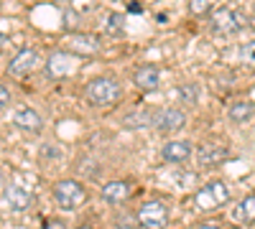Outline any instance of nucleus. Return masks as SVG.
I'll list each match as a JSON object with an SVG mask.
<instances>
[{
  "label": "nucleus",
  "instance_id": "2",
  "mask_svg": "<svg viewBox=\"0 0 255 229\" xmlns=\"http://www.w3.org/2000/svg\"><path fill=\"white\" fill-rule=\"evenodd\" d=\"M230 199V189L222 183V181H212L207 183L204 189L197 191L194 196V204L199 212H212V209H220V206H225Z\"/></svg>",
  "mask_w": 255,
  "mask_h": 229
},
{
  "label": "nucleus",
  "instance_id": "23",
  "mask_svg": "<svg viewBox=\"0 0 255 229\" xmlns=\"http://www.w3.org/2000/svg\"><path fill=\"white\" fill-rule=\"evenodd\" d=\"M8 102H10V92H8L5 84H0V110L8 107Z\"/></svg>",
  "mask_w": 255,
  "mask_h": 229
},
{
  "label": "nucleus",
  "instance_id": "15",
  "mask_svg": "<svg viewBox=\"0 0 255 229\" xmlns=\"http://www.w3.org/2000/svg\"><path fill=\"white\" fill-rule=\"evenodd\" d=\"M133 81L140 87V89H156L158 81H161V72L156 67H143L133 74Z\"/></svg>",
  "mask_w": 255,
  "mask_h": 229
},
{
  "label": "nucleus",
  "instance_id": "7",
  "mask_svg": "<svg viewBox=\"0 0 255 229\" xmlns=\"http://www.w3.org/2000/svg\"><path fill=\"white\" fill-rule=\"evenodd\" d=\"M184 122H186V115L181 110H174V107L161 110L158 115H153V128L161 130V133H176V130L184 128Z\"/></svg>",
  "mask_w": 255,
  "mask_h": 229
},
{
  "label": "nucleus",
  "instance_id": "19",
  "mask_svg": "<svg viewBox=\"0 0 255 229\" xmlns=\"http://www.w3.org/2000/svg\"><path fill=\"white\" fill-rule=\"evenodd\" d=\"M123 13H110L108 18H105V33H110V36H123Z\"/></svg>",
  "mask_w": 255,
  "mask_h": 229
},
{
  "label": "nucleus",
  "instance_id": "17",
  "mask_svg": "<svg viewBox=\"0 0 255 229\" xmlns=\"http://www.w3.org/2000/svg\"><path fill=\"white\" fill-rule=\"evenodd\" d=\"M148 125H153V115L148 110H135L128 117H123V128L128 130H140V128H148Z\"/></svg>",
  "mask_w": 255,
  "mask_h": 229
},
{
  "label": "nucleus",
  "instance_id": "9",
  "mask_svg": "<svg viewBox=\"0 0 255 229\" xmlns=\"http://www.w3.org/2000/svg\"><path fill=\"white\" fill-rule=\"evenodd\" d=\"M161 155H163L166 163H184L194 155V148H191V143H186V140H174V143L163 145Z\"/></svg>",
  "mask_w": 255,
  "mask_h": 229
},
{
  "label": "nucleus",
  "instance_id": "24",
  "mask_svg": "<svg viewBox=\"0 0 255 229\" xmlns=\"http://www.w3.org/2000/svg\"><path fill=\"white\" fill-rule=\"evenodd\" d=\"M41 153H44L46 158H56V155H59V151L51 148V145H44V148H41Z\"/></svg>",
  "mask_w": 255,
  "mask_h": 229
},
{
  "label": "nucleus",
  "instance_id": "4",
  "mask_svg": "<svg viewBox=\"0 0 255 229\" xmlns=\"http://www.w3.org/2000/svg\"><path fill=\"white\" fill-rule=\"evenodd\" d=\"M54 199L61 209H77V206L84 204L87 194H84V189L77 181H59L54 186Z\"/></svg>",
  "mask_w": 255,
  "mask_h": 229
},
{
  "label": "nucleus",
  "instance_id": "31",
  "mask_svg": "<svg viewBox=\"0 0 255 229\" xmlns=\"http://www.w3.org/2000/svg\"><path fill=\"white\" fill-rule=\"evenodd\" d=\"M79 229H87V227H79Z\"/></svg>",
  "mask_w": 255,
  "mask_h": 229
},
{
  "label": "nucleus",
  "instance_id": "28",
  "mask_svg": "<svg viewBox=\"0 0 255 229\" xmlns=\"http://www.w3.org/2000/svg\"><path fill=\"white\" fill-rule=\"evenodd\" d=\"M3 44H5V36H3V33H0V46H3Z\"/></svg>",
  "mask_w": 255,
  "mask_h": 229
},
{
  "label": "nucleus",
  "instance_id": "27",
  "mask_svg": "<svg viewBox=\"0 0 255 229\" xmlns=\"http://www.w3.org/2000/svg\"><path fill=\"white\" fill-rule=\"evenodd\" d=\"M197 229H220V227H217V224H199Z\"/></svg>",
  "mask_w": 255,
  "mask_h": 229
},
{
  "label": "nucleus",
  "instance_id": "5",
  "mask_svg": "<svg viewBox=\"0 0 255 229\" xmlns=\"http://www.w3.org/2000/svg\"><path fill=\"white\" fill-rule=\"evenodd\" d=\"M138 222L143 229H163L168 224V209L163 201H145L138 212Z\"/></svg>",
  "mask_w": 255,
  "mask_h": 229
},
{
  "label": "nucleus",
  "instance_id": "20",
  "mask_svg": "<svg viewBox=\"0 0 255 229\" xmlns=\"http://www.w3.org/2000/svg\"><path fill=\"white\" fill-rule=\"evenodd\" d=\"M215 3L217 0H189V10L197 13V15H204V13H209L212 8H215Z\"/></svg>",
  "mask_w": 255,
  "mask_h": 229
},
{
  "label": "nucleus",
  "instance_id": "13",
  "mask_svg": "<svg viewBox=\"0 0 255 229\" xmlns=\"http://www.w3.org/2000/svg\"><path fill=\"white\" fill-rule=\"evenodd\" d=\"M128 196H130V183H125V181H110L102 186V199L108 204H120Z\"/></svg>",
  "mask_w": 255,
  "mask_h": 229
},
{
  "label": "nucleus",
  "instance_id": "11",
  "mask_svg": "<svg viewBox=\"0 0 255 229\" xmlns=\"http://www.w3.org/2000/svg\"><path fill=\"white\" fill-rule=\"evenodd\" d=\"M5 201L13 212H26L28 206H31V196L26 189H20L18 183H10L8 189H5Z\"/></svg>",
  "mask_w": 255,
  "mask_h": 229
},
{
  "label": "nucleus",
  "instance_id": "8",
  "mask_svg": "<svg viewBox=\"0 0 255 229\" xmlns=\"http://www.w3.org/2000/svg\"><path fill=\"white\" fill-rule=\"evenodd\" d=\"M38 67V54L33 51V49H23L20 51L10 64H8V74H13V76H26V74H31L33 69Z\"/></svg>",
  "mask_w": 255,
  "mask_h": 229
},
{
  "label": "nucleus",
  "instance_id": "16",
  "mask_svg": "<svg viewBox=\"0 0 255 229\" xmlns=\"http://www.w3.org/2000/svg\"><path fill=\"white\" fill-rule=\"evenodd\" d=\"M230 120L235 125H243V122H250L253 115H255V102H235V105L230 107Z\"/></svg>",
  "mask_w": 255,
  "mask_h": 229
},
{
  "label": "nucleus",
  "instance_id": "32",
  "mask_svg": "<svg viewBox=\"0 0 255 229\" xmlns=\"http://www.w3.org/2000/svg\"><path fill=\"white\" fill-rule=\"evenodd\" d=\"M253 10H255V3H253Z\"/></svg>",
  "mask_w": 255,
  "mask_h": 229
},
{
  "label": "nucleus",
  "instance_id": "21",
  "mask_svg": "<svg viewBox=\"0 0 255 229\" xmlns=\"http://www.w3.org/2000/svg\"><path fill=\"white\" fill-rule=\"evenodd\" d=\"M197 87L194 84H186V87H176V94H179V99L181 102H186V105H194L197 102Z\"/></svg>",
  "mask_w": 255,
  "mask_h": 229
},
{
  "label": "nucleus",
  "instance_id": "10",
  "mask_svg": "<svg viewBox=\"0 0 255 229\" xmlns=\"http://www.w3.org/2000/svg\"><path fill=\"white\" fill-rule=\"evenodd\" d=\"M225 155H227V148H222V145H202L197 151V165L199 168H212V165L222 163Z\"/></svg>",
  "mask_w": 255,
  "mask_h": 229
},
{
  "label": "nucleus",
  "instance_id": "14",
  "mask_svg": "<svg viewBox=\"0 0 255 229\" xmlns=\"http://www.w3.org/2000/svg\"><path fill=\"white\" fill-rule=\"evenodd\" d=\"M72 56L69 54H64V51H56V54H51V59H49V64H46V72L51 74V76H67L69 72H72Z\"/></svg>",
  "mask_w": 255,
  "mask_h": 229
},
{
  "label": "nucleus",
  "instance_id": "29",
  "mask_svg": "<svg viewBox=\"0 0 255 229\" xmlns=\"http://www.w3.org/2000/svg\"><path fill=\"white\" fill-rule=\"evenodd\" d=\"M0 186H3V173H0Z\"/></svg>",
  "mask_w": 255,
  "mask_h": 229
},
{
  "label": "nucleus",
  "instance_id": "30",
  "mask_svg": "<svg viewBox=\"0 0 255 229\" xmlns=\"http://www.w3.org/2000/svg\"><path fill=\"white\" fill-rule=\"evenodd\" d=\"M61 3H69V0H61Z\"/></svg>",
  "mask_w": 255,
  "mask_h": 229
},
{
  "label": "nucleus",
  "instance_id": "12",
  "mask_svg": "<svg viewBox=\"0 0 255 229\" xmlns=\"http://www.w3.org/2000/svg\"><path fill=\"white\" fill-rule=\"evenodd\" d=\"M230 217L238 224H253L255 222V196H245L243 201H238L235 206H232Z\"/></svg>",
  "mask_w": 255,
  "mask_h": 229
},
{
  "label": "nucleus",
  "instance_id": "1",
  "mask_svg": "<svg viewBox=\"0 0 255 229\" xmlns=\"http://www.w3.org/2000/svg\"><path fill=\"white\" fill-rule=\"evenodd\" d=\"M84 97H87V102L95 105V107H108V105H113V102H118L120 84L110 76H97L84 87Z\"/></svg>",
  "mask_w": 255,
  "mask_h": 229
},
{
  "label": "nucleus",
  "instance_id": "6",
  "mask_svg": "<svg viewBox=\"0 0 255 229\" xmlns=\"http://www.w3.org/2000/svg\"><path fill=\"white\" fill-rule=\"evenodd\" d=\"M13 125L20 128L23 133H28V135H38L44 130V120H41V115L31 107H18L13 112Z\"/></svg>",
  "mask_w": 255,
  "mask_h": 229
},
{
  "label": "nucleus",
  "instance_id": "18",
  "mask_svg": "<svg viewBox=\"0 0 255 229\" xmlns=\"http://www.w3.org/2000/svg\"><path fill=\"white\" fill-rule=\"evenodd\" d=\"M72 49H77V51H82V54H97V49H100V41L95 38V36H72Z\"/></svg>",
  "mask_w": 255,
  "mask_h": 229
},
{
  "label": "nucleus",
  "instance_id": "3",
  "mask_svg": "<svg viewBox=\"0 0 255 229\" xmlns=\"http://www.w3.org/2000/svg\"><path fill=\"white\" fill-rule=\"evenodd\" d=\"M209 26H212V31L220 33V36H230V33L243 31L248 26V20L238 10H232V8H220L217 13H212Z\"/></svg>",
  "mask_w": 255,
  "mask_h": 229
},
{
  "label": "nucleus",
  "instance_id": "22",
  "mask_svg": "<svg viewBox=\"0 0 255 229\" xmlns=\"http://www.w3.org/2000/svg\"><path fill=\"white\" fill-rule=\"evenodd\" d=\"M240 59L245 61V64L255 67V41H253V44H245V46L240 49Z\"/></svg>",
  "mask_w": 255,
  "mask_h": 229
},
{
  "label": "nucleus",
  "instance_id": "26",
  "mask_svg": "<svg viewBox=\"0 0 255 229\" xmlns=\"http://www.w3.org/2000/svg\"><path fill=\"white\" fill-rule=\"evenodd\" d=\"M128 10H130V13H140V5L138 3H130V5H128Z\"/></svg>",
  "mask_w": 255,
  "mask_h": 229
},
{
  "label": "nucleus",
  "instance_id": "25",
  "mask_svg": "<svg viewBox=\"0 0 255 229\" xmlns=\"http://www.w3.org/2000/svg\"><path fill=\"white\" fill-rule=\"evenodd\" d=\"M44 229H64V224H59V222H51V224H46Z\"/></svg>",
  "mask_w": 255,
  "mask_h": 229
}]
</instances>
